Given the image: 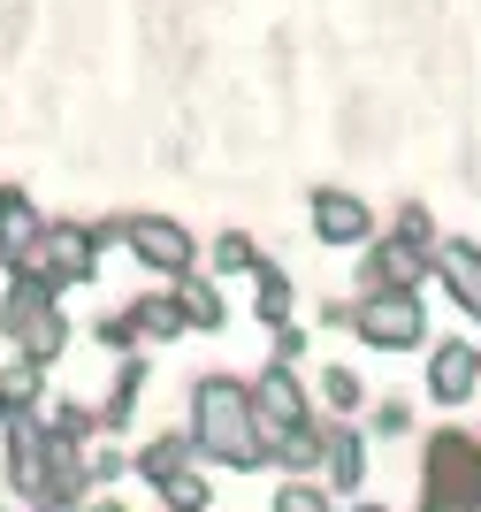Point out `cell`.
Returning <instances> with one entry per match:
<instances>
[{
	"instance_id": "ba28073f",
	"label": "cell",
	"mask_w": 481,
	"mask_h": 512,
	"mask_svg": "<svg viewBox=\"0 0 481 512\" xmlns=\"http://www.w3.org/2000/svg\"><path fill=\"white\" fill-rule=\"evenodd\" d=\"M252 406H260V428H268V436H298V428H306V398H298V383L283 367H268V375L252 383Z\"/></svg>"
},
{
	"instance_id": "7c38bea8",
	"label": "cell",
	"mask_w": 481,
	"mask_h": 512,
	"mask_svg": "<svg viewBox=\"0 0 481 512\" xmlns=\"http://www.w3.org/2000/svg\"><path fill=\"white\" fill-rule=\"evenodd\" d=\"M252 276H260V314L283 321L291 314V276H283V268H252Z\"/></svg>"
},
{
	"instance_id": "5b68a950",
	"label": "cell",
	"mask_w": 481,
	"mask_h": 512,
	"mask_svg": "<svg viewBox=\"0 0 481 512\" xmlns=\"http://www.w3.org/2000/svg\"><path fill=\"white\" fill-rule=\"evenodd\" d=\"M123 245L146 260V268H161V276H184V268H191V230H176L168 214H130Z\"/></svg>"
},
{
	"instance_id": "277c9868",
	"label": "cell",
	"mask_w": 481,
	"mask_h": 512,
	"mask_svg": "<svg viewBox=\"0 0 481 512\" xmlns=\"http://www.w3.org/2000/svg\"><path fill=\"white\" fill-rule=\"evenodd\" d=\"M428 268H436V237L390 230V237H375V253H367L359 283H367V291H413V283L428 276Z\"/></svg>"
},
{
	"instance_id": "8fae6325",
	"label": "cell",
	"mask_w": 481,
	"mask_h": 512,
	"mask_svg": "<svg viewBox=\"0 0 481 512\" xmlns=\"http://www.w3.org/2000/svg\"><path fill=\"white\" fill-rule=\"evenodd\" d=\"M184 299H146L138 306V314H130V329H146V337H176V329H184Z\"/></svg>"
},
{
	"instance_id": "d6986e66",
	"label": "cell",
	"mask_w": 481,
	"mask_h": 512,
	"mask_svg": "<svg viewBox=\"0 0 481 512\" xmlns=\"http://www.w3.org/2000/svg\"><path fill=\"white\" fill-rule=\"evenodd\" d=\"M321 390H329V406H359V375H344V367H329Z\"/></svg>"
},
{
	"instance_id": "30bf717a",
	"label": "cell",
	"mask_w": 481,
	"mask_h": 512,
	"mask_svg": "<svg viewBox=\"0 0 481 512\" xmlns=\"http://www.w3.org/2000/svg\"><path fill=\"white\" fill-rule=\"evenodd\" d=\"M436 276L451 283V299H459L466 314H481V245H466V237H443V245H436Z\"/></svg>"
},
{
	"instance_id": "52a82bcc",
	"label": "cell",
	"mask_w": 481,
	"mask_h": 512,
	"mask_svg": "<svg viewBox=\"0 0 481 512\" xmlns=\"http://www.w3.org/2000/svg\"><path fill=\"white\" fill-rule=\"evenodd\" d=\"M481 383V352L474 344H436V360H428V390H436V406H466Z\"/></svg>"
},
{
	"instance_id": "9c48e42d",
	"label": "cell",
	"mask_w": 481,
	"mask_h": 512,
	"mask_svg": "<svg viewBox=\"0 0 481 512\" xmlns=\"http://www.w3.org/2000/svg\"><path fill=\"white\" fill-rule=\"evenodd\" d=\"M92 245H100V237H84V230H46L39 237V276L46 283H84L92 276Z\"/></svg>"
},
{
	"instance_id": "5bb4252c",
	"label": "cell",
	"mask_w": 481,
	"mask_h": 512,
	"mask_svg": "<svg viewBox=\"0 0 481 512\" xmlns=\"http://www.w3.org/2000/svg\"><path fill=\"white\" fill-rule=\"evenodd\" d=\"M176 299H184V314L199 321V329H214V321H222V299H214V283H184Z\"/></svg>"
},
{
	"instance_id": "e0dca14e",
	"label": "cell",
	"mask_w": 481,
	"mask_h": 512,
	"mask_svg": "<svg viewBox=\"0 0 481 512\" xmlns=\"http://www.w3.org/2000/svg\"><path fill=\"white\" fill-rule=\"evenodd\" d=\"M214 268H230V276H237V268H260V253H252L245 237H222V245H214Z\"/></svg>"
},
{
	"instance_id": "7a4b0ae2",
	"label": "cell",
	"mask_w": 481,
	"mask_h": 512,
	"mask_svg": "<svg viewBox=\"0 0 481 512\" xmlns=\"http://www.w3.org/2000/svg\"><path fill=\"white\" fill-rule=\"evenodd\" d=\"M428 512H481V451L466 436H436L428 451Z\"/></svg>"
},
{
	"instance_id": "9a60e30c",
	"label": "cell",
	"mask_w": 481,
	"mask_h": 512,
	"mask_svg": "<svg viewBox=\"0 0 481 512\" xmlns=\"http://www.w3.org/2000/svg\"><path fill=\"white\" fill-rule=\"evenodd\" d=\"M329 482H359V436H329Z\"/></svg>"
},
{
	"instance_id": "3957f363",
	"label": "cell",
	"mask_w": 481,
	"mask_h": 512,
	"mask_svg": "<svg viewBox=\"0 0 481 512\" xmlns=\"http://www.w3.org/2000/svg\"><path fill=\"white\" fill-rule=\"evenodd\" d=\"M352 329L375 352H413L420 329H428V314H420V291H367V306L352 314Z\"/></svg>"
},
{
	"instance_id": "2e32d148",
	"label": "cell",
	"mask_w": 481,
	"mask_h": 512,
	"mask_svg": "<svg viewBox=\"0 0 481 512\" xmlns=\"http://www.w3.org/2000/svg\"><path fill=\"white\" fill-rule=\"evenodd\" d=\"M275 512H329V497H321L314 482H291V490L275 497Z\"/></svg>"
},
{
	"instance_id": "6da1fadb",
	"label": "cell",
	"mask_w": 481,
	"mask_h": 512,
	"mask_svg": "<svg viewBox=\"0 0 481 512\" xmlns=\"http://www.w3.org/2000/svg\"><path fill=\"white\" fill-rule=\"evenodd\" d=\"M191 444L207 459H222V467H260L268 459V428H260L252 390L230 383V375H207L191 390Z\"/></svg>"
},
{
	"instance_id": "4fadbf2b",
	"label": "cell",
	"mask_w": 481,
	"mask_h": 512,
	"mask_svg": "<svg viewBox=\"0 0 481 512\" xmlns=\"http://www.w3.org/2000/svg\"><path fill=\"white\" fill-rule=\"evenodd\" d=\"M161 497H168V505H176V512H199V505H207V482L176 467V474H168V482H161Z\"/></svg>"
},
{
	"instance_id": "8992f818",
	"label": "cell",
	"mask_w": 481,
	"mask_h": 512,
	"mask_svg": "<svg viewBox=\"0 0 481 512\" xmlns=\"http://www.w3.org/2000/svg\"><path fill=\"white\" fill-rule=\"evenodd\" d=\"M314 237L321 245H367L375 237V214H367V199L336 192V184H321L314 192Z\"/></svg>"
},
{
	"instance_id": "ac0fdd59",
	"label": "cell",
	"mask_w": 481,
	"mask_h": 512,
	"mask_svg": "<svg viewBox=\"0 0 481 512\" xmlns=\"http://www.w3.org/2000/svg\"><path fill=\"white\" fill-rule=\"evenodd\" d=\"M138 467H146V474H153V482H168V474L184 467V444H153V451H146V459H138Z\"/></svg>"
}]
</instances>
